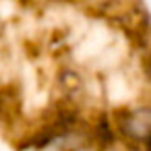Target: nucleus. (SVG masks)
<instances>
[{
    "label": "nucleus",
    "mask_w": 151,
    "mask_h": 151,
    "mask_svg": "<svg viewBox=\"0 0 151 151\" xmlns=\"http://www.w3.org/2000/svg\"><path fill=\"white\" fill-rule=\"evenodd\" d=\"M118 137L124 143L143 145L151 134V104H141L134 108H120L112 114Z\"/></svg>",
    "instance_id": "1"
},
{
    "label": "nucleus",
    "mask_w": 151,
    "mask_h": 151,
    "mask_svg": "<svg viewBox=\"0 0 151 151\" xmlns=\"http://www.w3.org/2000/svg\"><path fill=\"white\" fill-rule=\"evenodd\" d=\"M141 75H143L145 83L151 87V48H147L145 54L141 56Z\"/></svg>",
    "instance_id": "2"
},
{
    "label": "nucleus",
    "mask_w": 151,
    "mask_h": 151,
    "mask_svg": "<svg viewBox=\"0 0 151 151\" xmlns=\"http://www.w3.org/2000/svg\"><path fill=\"white\" fill-rule=\"evenodd\" d=\"M11 112H13V101L9 99V95L2 89H0V122L6 120L11 116Z\"/></svg>",
    "instance_id": "3"
}]
</instances>
